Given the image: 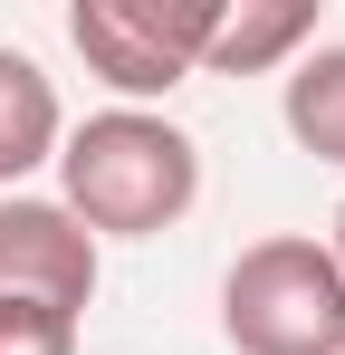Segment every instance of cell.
Returning <instances> with one entry per match:
<instances>
[{
	"instance_id": "1",
	"label": "cell",
	"mask_w": 345,
	"mask_h": 355,
	"mask_svg": "<svg viewBox=\"0 0 345 355\" xmlns=\"http://www.w3.org/2000/svg\"><path fill=\"white\" fill-rule=\"evenodd\" d=\"M57 202L87 221V240H154L202 202V144L154 106H106L57 135Z\"/></svg>"
},
{
	"instance_id": "2",
	"label": "cell",
	"mask_w": 345,
	"mask_h": 355,
	"mask_svg": "<svg viewBox=\"0 0 345 355\" xmlns=\"http://www.w3.org/2000/svg\"><path fill=\"white\" fill-rule=\"evenodd\" d=\"M221 336L230 355H345V279L326 240H249L221 269Z\"/></svg>"
},
{
	"instance_id": "3",
	"label": "cell",
	"mask_w": 345,
	"mask_h": 355,
	"mask_svg": "<svg viewBox=\"0 0 345 355\" xmlns=\"http://www.w3.org/2000/svg\"><path fill=\"white\" fill-rule=\"evenodd\" d=\"M67 39H77L87 77H106L125 106H154V96H172L202 67L211 0H77Z\"/></svg>"
},
{
	"instance_id": "4",
	"label": "cell",
	"mask_w": 345,
	"mask_h": 355,
	"mask_svg": "<svg viewBox=\"0 0 345 355\" xmlns=\"http://www.w3.org/2000/svg\"><path fill=\"white\" fill-rule=\"evenodd\" d=\"M96 297V240L67 202L39 192H0V307H48L77 317Z\"/></svg>"
},
{
	"instance_id": "5",
	"label": "cell",
	"mask_w": 345,
	"mask_h": 355,
	"mask_svg": "<svg viewBox=\"0 0 345 355\" xmlns=\"http://www.w3.org/2000/svg\"><path fill=\"white\" fill-rule=\"evenodd\" d=\"M307 49H317V0H211V39H202L211 77L297 67Z\"/></svg>"
},
{
	"instance_id": "6",
	"label": "cell",
	"mask_w": 345,
	"mask_h": 355,
	"mask_svg": "<svg viewBox=\"0 0 345 355\" xmlns=\"http://www.w3.org/2000/svg\"><path fill=\"white\" fill-rule=\"evenodd\" d=\"M57 135H67V116H57L48 67L29 49H0V192H19L39 164H57Z\"/></svg>"
},
{
	"instance_id": "7",
	"label": "cell",
	"mask_w": 345,
	"mask_h": 355,
	"mask_svg": "<svg viewBox=\"0 0 345 355\" xmlns=\"http://www.w3.org/2000/svg\"><path fill=\"white\" fill-rule=\"evenodd\" d=\"M278 116H288V135H297V154H317V164L345 173V49H307V58L288 67Z\"/></svg>"
},
{
	"instance_id": "8",
	"label": "cell",
	"mask_w": 345,
	"mask_h": 355,
	"mask_svg": "<svg viewBox=\"0 0 345 355\" xmlns=\"http://www.w3.org/2000/svg\"><path fill=\"white\" fill-rule=\"evenodd\" d=\"M0 355H77V317H48V307H0Z\"/></svg>"
},
{
	"instance_id": "9",
	"label": "cell",
	"mask_w": 345,
	"mask_h": 355,
	"mask_svg": "<svg viewBox=\"0 0 345 355\" xmlns=\"http://www.w3.org/2000/svg\"><path fill=\"white\" fill-rule=\"evenodd\" d=\"M326 259H336V279H345V202H336V231H326Z\"/></svg>"
}]
</instances>
